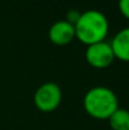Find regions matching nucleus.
Instances as JSON below:
<instances>
[{
	"instance_id": "9",
	"label": "nucleus",
	"mask_w": 129,
	"mask_h": 130,
	"mask_svg": "<svg viewBox=\"0 0 129 130\" xmlns=\"http://www.w3.org/2000/svg\"><path fill=\"white\" fill-rule=\"evenodd\" d=\"M118 6H119L120 13H122L125 18L129 19V0H119Z\"/></svg>"
},
{
	"instance_id": "7",
	"label": "nucleus",
	"mask_w": 129,
	"mask_h": 130,
	"mask_svg": "<svg viewBox=\"0 0 129 130\" xmlns=\"http://www.w3.org/2000/svg\"><path fill=\"white\" fill-rule=\"evenodd\" d=\"M108 120L113 130H129V111L125 109H117Z\"/></svg>"
},
{
	"instance_id": "1",
	"label": "nucleus",
	"mask_w": 129,
	"mask_h": 130,
	"mask_svg": "<svg viewBox=\"0 0 129 130\" xmlns=\"http://www.w3.org/2000/svg\"><path fill=\"white\" fill-rule=\"evenodd\" d=\"M109 32V22L104 13L90 9L82 11L75 24L76 38L86 45L103 42Z\"/></svg>"
},
{
	"instance_id": "3",
	"label": "nucleus",
	"mask_w": 129,
	"mask_h": 130,
	"mask_svg": "<svg viewBox=\"0 0 129 130\" xmlns=\"http://www.w3.org/2000/svg\"><path fill=\"white\" fill-rule=\"evenodd\" d=\"M34 105L43 112L56 110L62 101V91L56 82H44L34 92Z\"/></svg>"
},
{
	"instance_id": "8",
	"label": "nucleus",
	"mask_w": 129,
	"mask_h": 130,
	"mask_svg": "<svg viewBox=\"0 0 129 130\" xmlns=\"http://www.w3.org/2000/svg\"><path fill=\"white\" fill-rule=\"evenodd\" d=\"M80 15H81V13H80L79 10H76V9H70V10L67 11V15H66V19H65V20H67L68 23H71V24L75 25L76 22L79 20Z\"/></svg>"
},
{
	"instance_id": "2",
	"label": "nucleus",
	"mask_w": 129,
	"mask_h": 130,
	"mask_svg": "<svg viewBox=\"0 0 129 130\" xmlns=\"http://www.w3.org/2000/svg\"><path fill=\"white\" fill-rule=\"evenodd\" d=\"M84 109L95 119H109L113 112L119 109L118 97L109 87L95 86L90 88L84 96Z\"/></svg>"
},
{
	"instance_id": "6",
	"label": "nucleus",
	"mask_w": 129,
	"mask_h": 130,
	"mask_svg": "<svg viewBox=\"0 0 129 130\" xmlns=\"http://www.w3.org/2000/svg\"><path fill=\"white\" fill-rule=\"evenodd\" d=\"M114 57L129 62V27L120 29L110 42Z\"/></svg>"
},
{
	"instance_id": "4",
	"label": "nucleus",
	"mask_w": 129,
	"mask_h": 130,
	"mask_svg": "<svg viewBox=\"0 0 129 130\" xmlns=\"http://www.w3.org/2000/svg\"><path fill=\"white\" fill-rule=\"evenodd\" d=\"M86 62L95 68H105L110 66L114 61V53L110 47V43L103 41L97 43L90 44L85 51Z\"/></svg>"
},
{
	"instance_id": "5",
	"label": "nucleus",
	"mask_w": 129,
	"mask_h": 130,
	"mask_svg": "<svg viewBox=\"0 0 129 130\" xmlns=\"http://www.w3.org/2000/svg\"><path fill=\"white\" fill-rule=\"evenodd\" d=\"M49 41L56 45H66L71 43L75 36V25L68 23L67 20H57L54 22L48 30Z\"/></svg>"
}]
</instances>
